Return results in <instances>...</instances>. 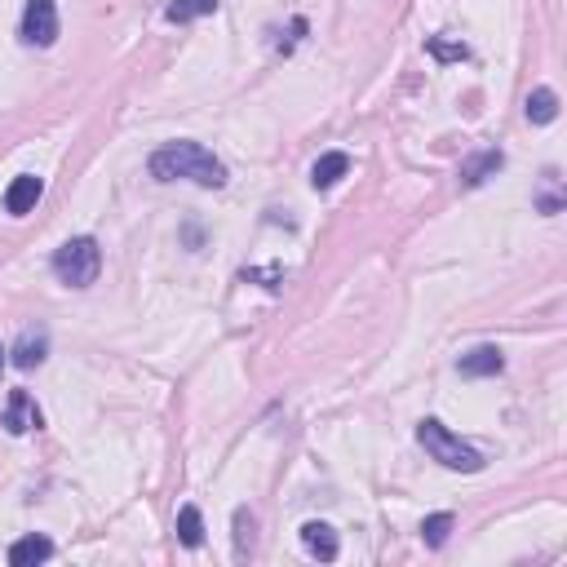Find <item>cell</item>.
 Returning <instances> with one entry per match:
<instances>
[{
    "instance_id": "1",
    "label": "cell",
    "mask_w": 567,
    "mask_h": 567,
    "mask_svg": "<svg viewBox=\"0 0 567 567\" xmlns=\"http://www.w3.org/2000/svg\"><path fill=\"white\" fill-rule=\"evenodd\" d=\"M151 178H160V182L182 178V182H195V187L218 191L226 187V164L213 151H204L200 142H169V147H160L151 156Z\"/></svg>"
},
{
    "instance_id": "2",
    "label": "cell",
    "mask_w": 567,
    "mask_h": 567,
    "mask_svg": "<svg viewBox=\"0 0 567 567\" xmlns=\"http://www.w3.org/2000/svg\"><path fill=\"white\" fill-rule=\"evenodd\" d=\"M417 439H421V448L430 452V457L439 461V466H448V470H461V474H474V470H483V457L470 448V443H461L457 435H452L443 421L435 417H426L421 421V430H417Z\"/></svg>"
},
{
    "instance_id": "3",
    "label": "cell",
    "mask_w": 567,
    "mask_h": 567,
    "mask_svg": "<svg viewBox=\"0 0 567 567\" xmlns=\"http://www.w3.org/2000/svg\"><path fill=\"white\" fill-rule=\"evenodd\" d=\"M98 271H102V249L89 235H76V240H67L63 249L54 253V275L71 288H89L98 280Z\"/></svg>"
},
{
    "instance_id": "4",
    "label": "cell",
    "mask_w": 567,
    "mask_h": 567,
    "mask_svg": "<svg viewBox=\"0 0 567 567\" xmlns=\"http://www.w3.org/2000/svg\"><path fill=\"white\" fill-rule=\"evenodd\" d=\"M23 40L36 49H49L58 40V5L54 0H27L23 9Z\"/></svg>"
},
{
    "instance_id": "5",
    "label": "cell",
    "mask_w": 567,
    "mask_h": 567,
    "mask_svg": "<svg viewBox=\"0 0 567 567\" xmlns=\"http://www.w3.org/2000/svg\"><path fill=\"white\" fill-rule=\"evenodd\" d=\"M45 426V417H40L36 399L27 395V390H14L9 395V408H5V430L9 435H27V430H40Z\"/></svg>"
},
{
    "instance_id": "6",
    "label": "cell",
    "mask_w": 567,
    "mask_h": 567,
    "mask_svg": "<svg viewBox=\"0 0 567 567\" xmlns=\"http://www.w3.org/2000/svg\"><path fill=\"white\" fill-rule=\"evenodd\" d=\"M9 355H14V368L32 373V368H40V364H45V355H49V333H45V328H23Z\"/></svg>"
},
{
    "instance_id": "7",
    "label": "cell",
    "mask_w": 567,
    "mask_h": 567,
    "mask_svg": "<svg viewBox=\"0 0 567 567\" xmlns=\"http://www.w3.org/2000/svg\"><path fill=\"white\" fill-rule=\"evenodd\" d=\"M40 191H45V182H40L36 173H23V178H14V182H9V191H5V213H14V218H27V213L36 209Z\"/></svg>"
},
{
    "instance_id": "8",
    "label": "cell",
    "mask_w": 567,
    "mask_h": 567,
    "mask_svg": "<svg viewBox=\"0 0 567 567\" xmlns=\"http://www.w3.org/2000/svg\"><path fill=\"white\" fill-rule=\"evenodd\" d=\"M45 559H54V541H49V536L32 532V536H23V541L9 545V563H14V567H36Z\"/></svg>"
},
{
    "instance_id": "9",
    "label": "cell",
    "mask_w": 567,
    "mask_h": 567,
    "mask_svg": "<svg viewBox=\"0 0 567 567\" xmlns=\"http://www.w3.org/2000/svg\"><path fill=\"white\" fill-rule=\"evenodd\" d=\"M302 545H306V554H315V559H324V563H333L337 550H342V541H337V532L328 528V523H306Z\"/></svg>"
},
{
    "instance_id": "10",
    "label": "cell",
    "mask_w": 567,
    "mask_h": 567,
    "mask_svg": "<svg viewBox=\"0 0 567 567\" xmlns=\"http://www.w3.org/2000/svg\"><path fill=\"white\" fill-rule=\"evenodd\" d=\"M501 164H505L501 151H479V156H470L466 164H461V182H466V187H483L488 178H497L501 173Z\"/></svg>"
},
{
    "instance_id": "11",
    "label": "cell",
    "mask_w": 567,
    "mask_h": 567,
    "mask_svg": "<svg viewBox=\"0 0 567 567\" xmlns=\"http://www.w3.org/2000/svg\"><path fill=\"white\" fill-rule=\"evenodd\" d=\"M346 169H350V156H346V151H328V156H319V164L311 169V187H315V191L337 187V178H346Z\"/></svg>"
},
{
    "instance_id": "12",
    "label": "cell",
    "mask_w": 567,
    "mask_h": 567,
    "mask_svg": "<svg viewBox=\"0 0 567 567\" xmlns=\"http://www.w3.org/2000/svg\"><path fill=\"white\" fill-rule=\"evenodd\" d=\"M501 368H505V359L497 346H479V350H470V355H461V373L466 377H497Z\"/></svg>"
},
{
    "instance_id": "13",
    "label": "cell",
    "mask_w": 567,
    "mask_h": 567,
    "mask_svg": "<svg viewBox=\"0 0 567 567\" xmlns=\"http://www.w3.org/2000/svg\"><path fill=\"white\" fill-rule=\"evenodd\" d=\"M209 14H218V0H173L164 9L169 23H195V18H209Z\"/></svg>"
},
{
    "instance_id": "14",
    "label": "cell",
    "mask_w": 567,
    "mask_h": 567,
    "mask_svg": "<svg viewBox=\"0 0 567 567\" xmlns=\"http://www.w3.org/2000/svg\"><path fill=\"white\" fill-rule=\"evenodd\" d=\"M559 116V94L554 89H532L528 94V120L532 125H550Z\"/></svg>"
},
{
    "instance_id": "15",
    "label": "cell",
    "mask_w": 567,
    "mask_h": 567,
    "mask_svg": "<svg viewBox=\"0 0 567 567\" xmlns=\"http://www.w3.org/2000/svg\"><path fill=\"white\" fill-rule=\"evenodd\" d=\"M178 541L191 545V550H200V545H204V519H200L195 505H182V510H178Z\"/></svg>"
},
{
    "instance_id": "16",
    "label": "cell",
    "mask_w": 567,
    "mask_h": 567,
    "mask_svg": "<svg viewBox=\"0 0 567 567\" xmlns=\"http://www.w3.org/2000/svg\"><path fill=\"white\" fill-rule=\"evenodd\" d=\"M452 523H457V519H452V514H430V519H426V523H421V541H426V545H430V550H439V545H443V541H448V532H452Z\"/></svg>"
},
{
    "instance_id": "17",
    "label": "cell",
    "mask_w": 567,
    "mask_h": 567,
    "mask_svg": "<svg viewBox=\"0 0 567 567\" xmlns=\"http://www.w3.org/2000/svg\"><path fill=\"white\" fill-rule=\"evenodd\" d=\"M249 545H253V514L249 510H235V554H249Z\"/></svg>"
},
{
    "instance_id": "18",
    "label": "cell",
    "mask_w": 567,
    "mask_h": 567,
    "mask_svg": "<svg viewBox=\"0 0 567 567\" xmlns=\"http://www.w3.org/2000/svg\"><path fill=\"white\" fill-rule=\"evenodd\" d=\"M430 54H435L439 58V63H461V58H466L470 54V49L466 45H452V40H430Z\"/></svg>"
},
{
    "instance_id": "19",
    "label": "cell",
    "mask_w": 567,
    "mask_h": 567,
    "mask_svg": "<svg viewBox=\"0 0 567 567\" xmlns=\"http://www.w3.org/2000/svg\"><path fill=\"white\" fill-rule=\"evenodd\" d=\"M0 368H5V350H0Z\"/></svg>"
}]
</instances>
